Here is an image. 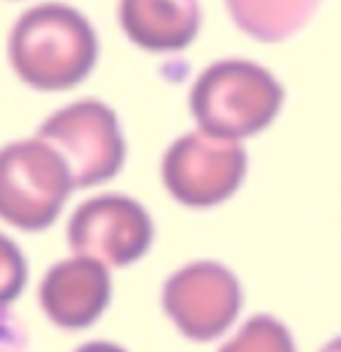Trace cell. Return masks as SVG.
<instances>
[{"label": "cell", "instance_id": "6da1fadb", "mask_svg": "<svg viewBox=\"0 0 341 352\" xmlns=\"http://www.w3.org/2000/svg\"><path fill=\"white\" fill-rule=\"evenodd\" d=\"M99 59L91 22L67 3H41L21 14L8 35V62L35 91L80 86Z\"/></svg>", "mask_w": 341, "mask_h": 352}, {"label": "cell", "instance_id": "7a4b0ae2", "mask_svg": "<svg viewBox=\"0 0 341 352\" xmlns=\"http://www.w3.org/2000/svg\"><path fill=\"white\" fill-rule=\"evenodd\" d=\"M283 83L251 59L213 62L197 75L190 91V112L197 131L240 144L267 131L283 110Z\"/></svg>", "mask_w": 341, "mask_h": 352}, {"label": "cell", "instance_id": "3957f363", "mask_svg": "<svg viewBox=\"0 0 341 352\" xmlns=\"http://www.w3.org/2000/svg\"><path fill=\"white\" fill-rule=\"evenodd\" d=\"M75 187L72 171L45 139L27 136L0 147V219L41 232L59 219Z\"/></svg>", "mask_w": 341, "mask_h": 352}, {"label": "cell", "instance_id": "277c9868", "mask_svg": "<svg viewBox=\"0 0 341 352\" xmlns=\"http://www.w3.org/2000/svg\"><path fill=\"white\" fill-rule=\"evenodd\" d=\"M243 302L240 278L213 259H195L173 270L160 291V307L173 329L197 344L216 342L232 331Z\"/></svg>", "mask_w": 341, "mask_h": 352}, {"label": "cell", "instance_id": "5b68a950", "mask_svg": "<svg viewBox=\"0 0 341 352\" xmlns=\"http://www.w3.org/2000/svg\"><path fill=\"white\" fill-rule=\"evenodd\" d=\"M38 136L67 160L78 190L115 179L126 163L120 118L99 99H78L51 112L41 123Z\"/></svg>", "mask_w": 341, "mask_h": 352}, {"label": "cell", "instance_id": "8992f818", "mask_svg": "<svg viewBox=\"0 0 341 352\" xmlns=\"http://www.w3.org/2000/svg\"><path fill=\"white\" fill-rule=\"evenodd\" d=\"M248 174V155L240 142L213 139L203 131L173 139L160 163L168 195L190 208H211L230 200Z\"/></svg>", "mask_w": 341, "mask_h": 352}, {"label": "cell", "instance_id": "52a82bcc", "mask_svg": "<svg viewBox=\"0 0 341 352\" xmlns=\"http://www.w3.org/2000/svg\"><path fill=\"white\" fill-rule=\"evenodd\" d=\"M155 238L147 208L120 192L83 200L67 221V245L72 254L123 270L144 259Z\"/></svg>", "mask_w": 341, "mask_h": 352}, {"label": "cell", "instance_id": "ba28073f", "mask_svg": "<svg viewBox=\"0 0 341 352\" xmlns=\"http://www.w3.org/2000/svg\"><path fill=\"white\" fill-rule=\"evenodd\" d=\"M38 302L51 326L62 331L91 329L112 302V270L78 254L59 259L43 275Z\"/></svg>", "mask_w": 341, "mask_h": 352}, {"label": "cell", "instance_id": "9c48e42d", "mask_svg": "<svg viewBox=\"0 0 341 352\" xmlns=\"http://www.w3.org/2000/svg\"><path fill=\"white\" fill-rule=\"evenodd\" d=\"M120 27L128 41L152 54L184 51L197 38V0H120Z\"/></svg>", "mask_w": 341, "mask_h": 352}, {"label": "cell", "instance_id": "30bf717a", "mask_svg": "<svg viewBox=\"0 0 341 352\" xmlns=\"http://www.w3.org/2000/svg\"><path fill=\"white\" fill-rule=\"evenodd\" d=\"M232 22L261 43H280L298 32L320 0H224Z\"/></svg>", "mask_w": 341, "mask_h": 352}, {"label": "cell", "instance_id": "8fae6325", "mask_svg": "<svg viewBox=\"0 0 341 352\" xmlns=\"http://www.w3.org/2000/svg\"><path fill=\"white\" fill-rule=\"evenodd\" d=\"M216 352H298V347L288 323L258 312L240 323Z\"/></svg>", "mask_w": 341, "mask_h": 352}, {"label": "cell", "instance_id": "7c38bea8", "mask_svg": "<svg viewBox=\"0 0 341 352\" xmlns=\"http://www.w3.org/2000/svg\"><path fill=\"white\" fill-rule=\"evenodd\" d=\"M27 286V259L8 235L0 232V309L14 305Z\"/></svg>", "mask_w": 341, "mask_h": 352}, {"label": "cell", "instance_id": "4fadbf2b", "mask_svg": "<svg viewBox=\"0 0 341 352\" xmlns=\"http://www.w3.org/2000/svg\"><path fill=\"white\" fill-rule=\"evenodd\" d=\"M75 352H128L123 344L118 342H107V339H94V342H85Z\"/></svg>", "mask_w": 341, "mask_h": 352}, {"label": "cell", "instance_id": "5bb4252c", "mask_svg": "<svg viewBox=\"0 0 341 352\" xmlns=\"http://www.w3.org/2000/svg\"><path fill=\"white\" fill-rule=\"evenodd\" d=\"M320 352H341V333L339 336H333L331 342H325V344L320 347Z\"/></svg>", "mask_w": 341, "mask_h": 352}]
</instances>
